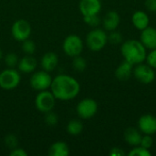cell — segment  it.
Masks as SVG:
<instances>
[{
  "label": "cell",
  "instance_id": "1",
  "mask_svg": "<svg viewBox=\"0 0 156 156\" xmlns=\"http://www.w3.org/2000/svg\"><path fill=\"white\" fill-rule=\"evenodd\" d=\"M50 90L56 100L68 101L75 99L79 95L80 85L75 78L69 75L60 74L52 80Z\"/></svg>",
  "mask_w": 156,
  "mask_h": 156
},
{
  "label": "cell",
  "instance_id": "2",
  "mask_svg": "<svg viewBox=\"0 0 156 156\" xmlns=\"http://www.w3.org/2000/svg\"><path fill=\"white\" fill-rule=\"evenodd\" d=\"M121 53L124 60L130 62L133 66L144 63L146 59V48L140 40L128 39L122 44Z\"/></svg>",
  "mask_w": 156,
  "mask_h": 156
},
{
  "label": "cell",
  "instance_id": "3",
  "mask_svg": "<svg viewBox=\"0 0 156 156\" xmlns=\"http://www.w3.org/2000/svg\"><path fill=\"white\" fill-rule=\"evenodd\" d=\"M86 46L92 51H101L108 43V35L106 30L101 28H94L86 36Z\"/></svg>",
  "mask_w": 156,
  "mask_h": 156
},
{
  "label": "cell",
  "instance_id": "4",
  "mask_svg": "<svg viewBox=\"0 0 156 156\" xmlns=\"http://www.w3.org/2000/svg\"><path fill=\"white\" fill-rule=\"evenodd\" d=\"M83 48L84 43L81 37H79L78 35L73 34L66 37L62 44L64 53L70 58H74L76 56L80 55L83 51Z\"/></svg>",
  "mask_w": 156,
  "mask_h": 156
},
{
  "label": "cell",
  "instance_id": "5",
  "mask_svg": "<svg viewBox=\"0 0 156 156\" xmlns=\"http://www.w3.org/2000/svg\"><path fill=\"white\" fill-rule=\"evenodd\" d=\"M20 81L21 76L14 68L5 69L0 73V88L3 90H14L19 85Z\"/></svg>",
  "mask_w": 156,
  "mask_h": 156
},
{
  "label": "cell",
  "instance_id": "6",
  "mask_svg": "<svg viewBox=\"0 0 156 156\" xmlns=\"http://www.w3.org/2000/svg\"><path fill=\"white\" fill-rule=\"evenodd\" d=\"M56 103V98L53 93L48 90L38 91L35 99V106L37 110L42 113L53 111Z\"/></svg>",
  "mask_w": 156,
  "mask_h": 156
},
{
  "label": "cell",
  "instance_id": "7",
  "mask_svg": "<svg viewBox=\"0 0 156 156\" xmlns=\"http://www.w3.org/2000/svg\"><path fill=\"white\" fill-rule=\"evenodd\" d=\"M52 78L49 74V72L42 69L38 70L37 72H34L29 80V84L31 88L37 91L46 90L50 88Z\"/></svg>",
  "mask_w": 156,
  "mask_h": 156
},
{
  "label": "cell",
  "instance_id": "8",
  "mask_svg": "<svg viewBox=\"0 0 156 156\" xmlns=\"http://www.w3.org/2000/svg\"><path fill=\"white\" fill-rule=\"evenodd\" d=\"M98 108L99 106L95 100L91 98H85L78 103L76 112L80 119L89 120L96 115Z\"/></svg>",
  "mask_w": 156,
  "mask_h": 156
},
{
  "label": "cell",
  "instance_id": "9",
  "mask_svg": "<svg viewBox=\"0 0 156 156\" xmlns=\"http://www.w3.org/2000/svg\"><path fill=\"white\" fill-rule=\"evenodd\" d=\"M133 75L139 82L145 85L151 84L155 80L154 69H153L147 63L146 64L140 63L135 65V68L133 69Z\"/></svg>",
  "mask_w": 156,
  "mask_h": 156
},
{
  "label": "cell",
  "instance_id": "10",
  "mask_svg": "<svg viewBox=\"0 0 156 156\" xmlns=\"http://www.w3.org/2000/svg\"><path fill=\"white\" fill-rule=\"evenodd\" d=\"M31 26L28 21L25 19H18L11 27V35L16 41L22 42L29 38L31 35Z\"/></svg>",
  "mask_w": 156,
  "mask_h": 156
},
{
  "label": "cell",
  "instance_id": "11",
  "mask_svg": "<svg viewBox=\"0 0 156 156\" xmlns=\"http://www.w3.org/2000/svg\"><path fill=\"white\" fill-rule=\"evenodd\" d=\"M138 127L142 133L154 135L156 133V117L151 114H144L138 121Z\"/></svg>",
  "mask_w": 156,
  "mask_h": 156
},
{
  "label": "cell",
  "instance_id": "12",
  "mask_svg": "<svg viewBox=\"0 0 156 156\" xmlns=\"http://www.w3.org/2000/svg\"><path fill=\"white\" fill-rule=\"evenodd\" d=\"M79 9L83 16L99 15L101 9V3L100 0H80Z\"/></svg>",
  "mask_w": 156,
  "mask_h": 156
},
{
  "label": "cell",
  "instance_id": "13",
  "mask_svg": "<svg viewBox=\"0 0 156 156\" xmlns=\"http://www.w3.org/2000/svg\"><path fill=\"white\" fill-rule=\"evenodd\" d=\"M140 41L146 48V49L156 48V28L152 27H147L141 31Z\"/></svg>",
  "mask_w": 156,
  "mask_h": 156
},
{
  "label": "cell",
  "instance_id": "14",
  "mask_svg": "<svg viewBox=\"0 0 156 156\" xmlns=\"http://www.w3.org/2000/svg\"><path fill=\"white\" fill-rule=\"evenodd\" d=\"M121 22L120 15L116 11H109L102 19L103 29L106 31H113L116 30Z\"/></svg>",
  "mask_w": 156,
  "mask_h": 156
},
{
  "label": "cell",
  "instance_id": "15",
  "mask_svg": "<svg viewBox=\"0 0 156 156\" xmlns=\"http://www.w3.org/2000/svg\"><path fill=\"white\" fill-rule=\"evenodd\" d=\"M58 64V57L55 52H47L45 53L40 59V66L42 69L51 72L53 71Z\"/></svg>",
  "mask_w": 156,
  "mask_h": 156
},
{
  "label": "cell",
  "instance_id": "16",
  "mask_svg": "<svg viewBox=\"0 0 156 156\" xmlns=\"http://www.w3.org/2000/svg\"><path fill=\"white\" fill-rule=\"evenodd\" d=\"M37 66V59L32 55H26L18 60L17 67L19 71L23 73H31L35 71Z\"/></svg>",
  "mask_w": 156,
  "mask_h": 156
},
{
  "label": "cell",
  "instance_id": "17",
  "mask_svg": "<svg viewBox=\"0 0 156 156\" xmlns=\"http://www.w3.org/2000/svg\"><path fill=\"white\" fill-rule=\"evenodd\" d=\"M133 71V65L126 60H123L115 69V77L121 81H126L132 77Z\"/></svg>",
  "mask_w": 156,
  "mask_h": 156
},
{
  "label": "cell",
  "instance_id": "18",
  "mask_svg": "<svg viewBox=\"0 0 156 156\" xmlns=\"http://www.w3.org/2000/svg\"><path fill=\"white\" fill-rule=\"evenodd\" d=\"M132 23L135 28L142 31L144 28H146L147 27H149L150 18H149V16L145 12H144L142 10H138L133 14Z\"/></svg>",
  "mask_w": 156,
  "mask_h": 156
},
{
  "label": "cell",
  "instance_id": "19",
  "mask_svg": "<svg viewBox=\"0 0 156 156\" xmlns=\"http://www.w3.org/2000/svg\"><path fill=\"white\" fill-rule=\"evenodd\" d=\"M142 138V133L133 127H129L124 132V140L131 146L134 147L140 145Z\"/></svg>",
  "mask_w": 156,
  "mask_h": 156
},
{
  "label": "cell",
  "instance_id": "20",
  "mask_svg": "<svg viewBox=\"0 0 156 156\" xmlns=\"http://www.w3.org/2000/svg\"><path fill=\"white\" fill-rule=\"evenodd\" d=\"M48 154L49 156H68L69 154V147L66 143L58 141L50 145Z\"/></svg>",
  "mask_w": 156,
  "mask_h": 156
},
{
  "label": "cell",
  "instance_id": "21",
  "mask_svg": "<svg viewBox=\"0 0 156 156\" xmlns=\"http://www.w3.org/2000/svg\"><path fill=\"white\" fill-rule=\"evenodd\" d=\"M83 131V123L77 119H72L68 122L67 132L72 136H77L80 134Z\"/></svg>",
  "mask_w": 156,
  "mask_h": 156
},
{
  "label": "cell",
  "instance_id": "22",
  "mask_svg": "<svg viewBox=\"0 0 156 156\" xmlns=\"http://www.w3.org/2000/svg\"><path fill=\"white\" fill-rule=\"evenodd\" d=\"M72 67L73 69L78 71V72H82L86 69L87 68V60L81 57L80 55L76 56L73 58V61H72Z\"/></svg>",
  "mask_w": 156,
  "mask_h": 156
},
{
  "label": "cell",
  "instance_id": "23",
  "mask_svg": "<svg viewBox=\"0 0 156 156\" xmlns=\"http://www.w3.org/2000/svg\"><path fill=\"white\" fill-rule=\"evenodd\" d=\"M22 50L26 53V55H33L36 51V44L33 40L27 38L22 41Z\"/></svg>",
  "mask_w": 156,
  "mask_h": 156
},
{
  "label": "cell",
  "instance_id": "24",
  "mask_svg": "<svg viewBox=\"0 0 156 156\" xmlns=\"http://www.w3.org/2000/svg\"><path fill=\"white\" fill-rule=\"evenodd\" d=\"M130 156H151L152 153L149 149H146L141 145L134 146L129 153Z\"/></svg>",
  "mask_w": 156,
  "mask_h": 156
},
{
  "label": "cell",
  "instance_id": "25",
  "mask_svg": "<svg viewBox=\"0 0 156 156\" xmlns=\"http://www.w3.org/2000/svg\"><path fill=\"white\" fill-rule=\"evenodd\" d=\"M18 60H19L18 57L16 56V53L13 52L6 54L5 57V63L8 68H14L15 66H17Z\"/></svg>",
  "mask_w": 156,
  "mask_h": 156
},
{
  "label": "cell",
  "instance_id": "26",
  "mask_svg": "<svg viewBox=\"0 0 156 156\" xmlns=\"http://www.w3.org/2000/svg\"><path fill=\"white\" fill-rule=\"evenodd\" d=\"M45 122L48 126H55L58 122V117L55 112L50 111L45 113Z\"/></svg>",
  "mask_w": 156,
  "mask_h": 156
},
{
  "label": "cell",
  "instance_id": "27",
  "mask_svg": "<svg viewBox=\"0 0 156 156\" xmlns=\"http://www.w3.org/2000/svg\"><path fill=\"white\" fill-rule=\"evenodd\" d=\"M108 42H110L112 44H114V45L120 44L121 42H122V34L120 32L116 31V30L111 31L110 35H108Z\"/></svg>",
  "mask_w": 156,
  "mask_h": 156
},
{
  "label": "cell",
  "instance_id": "28",
  "mask_svg": "<svg viewBox=\"0 0 156 156\" xmlns=\"http://www.w3.org/2000/svg\"><path fill=\"white\" fill-rule=\"evenodd\" d=\"M84 22L89 25L90 27H96L100 25L101 23V18L99 15H93V16H83Z\"/></svg>",
  "mask_w": 156,
  "mask_h": 156
},
{
  "label": "cell",
  "instance_id": "29",
  "mask_svg": "<svg viewBox=\"0 0 156 156\" xmlns=\"http://www.w3.org/2000/svg\"><path fill=\"white\" fill-rule=\"evenodd\" d=\"M146 63L151 66L153 69H156V48H154L150 51V53L146 56Z\"/></svg>",
  "mask_w": 156,
  "mask_h": 156
},
{
  "label": "cell",
  "instance_id": "30",
  "mask_svg": "<svg viewBox=\"0 0 156 156\" xmlns=\"http://www.w3.org/2000/svg\"><path fill=\"white\" fill-rule=\"evenodd\" d=\"M154 144V140L152 138V135H148V134H144L142 138L141 144L140 145L146 148V149H150L153 146Z\"/></svg>",
  "mask_w": 156,
  "mask_h": 156
},
{
  "label": "cell",
  "instance_id": "31",
  "mask_svg": "<svg viewBox=\"0 0 156 156\" xmlns=\"http://www.w3.org/2000/svg\"><path fill=\"white\" fill-rule=\"evenodd\" d=\"M144 5L148 11L156 13V0H145Z\"/></svg>",
  "mask_w": 156,
  "mask_h": 156
},
{
  "label": "cell",
  "instance_id": "32",
  "mask_svg": "<svg viewBox=\"0 0 156 156\" xmlns=\"http://www.w3.org/2000/svg\"><path fill=\"white\" fill-rule=\"evenodd\" d=\"M10 156H27V153L21 148H14L12 149V151L10 152Z\"/></svg>",
  "mask_w": 156,
  "mask_h": 156
},
{
  "label": "cell",
  "instance_id": "33",
  "mask_svg": "<svg viewBox=\"0 0 156 156\" xmlns=\"http://www.w3.org/2000/svg\"><path fill=\"white\" fill-rule=\"evenodd\" d=\"M110 155L111 156H124L125 153L122 149L119 148V147H113L111 149L110 152Z\"/></svg>",
  "mask_w": 156,
  "mask_h": 156
},
{
  "label": "cell",
  "instance_id": "34",
  "mask_svg": "<svg viewBox=\"0 0 156 156\" xmlns=\"http://www.w3.org/2000/svg\"><path fill=\"white\" fill-rule=\"evenodd\" d=\"M5 141H6V144H7L8 147L12 148V149H14L16 147V137L14 135L7 136Z\"/></svg>",
  "mask_w": 156,
  "mask_h": 156
},
{
  "label": "cell",
  "instance_id": "35",
  "mask_svg": "<svg viewBox=\"0 0 156 156\" xmlns=\"http://www.w3.org/2000/svg\"><path fill=\"white\" fill-rule=\"evenodd\" d=\"M2 58H3V51L0 49V59H1Z\"/></svg>",
  "mask_w": 156,
  "mask_h": 156
}]
</instances>
